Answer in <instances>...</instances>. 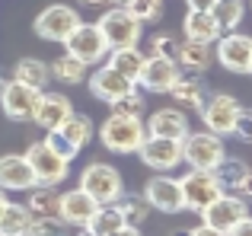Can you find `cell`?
<instances>
[{
	"label": "cell",
	"mask_w": 252,
	"mask_h": 236,
	"mask_svg": "<svg viewBox=\"0 0 252 236\" xmlns=\"http://www.w3.org/2000/svg\"><path fill=\"white\" fill-rule=\"evenodd\" d=\"M147 137L141 115H115L112 112L99 124V141L109 153H137V147Z\"/></svg>",
	"instance_id": "obj_1"
},
{
	"label": "cell",
	"mask_w": 252,
	"mask_h": 236,
	"mask_svg": "<svg viewBox=\"0 0 252 236\" xmlns=\"http://www.w3.org/2000/svg\"><path fill=\"white\" fill-rule=\"evenodd\" d=\"M96 26H99V32H102V38H105L109 48H134V45L141 42V35H144V26L137 23V19L131 16V10L122 6V3L112 6V10H105Z\"/></svg>",
	"instance_id": "obj_2"
},
{
	"label": "cell",
	"mask_w": 252,
	"mask_h": 236,
	"mask_svg": "<svg viewBox=\"0 0 252 236\" xmlns=\"http://www.w3.org/2000/svg\"><path fill=\"white\" fill-rule=\"evenodd\" d=\"M80 188L96 205H112L125 192V179L112 163H90L80 173Z\"/></svg>",
	"instance_id": "obj_3"
},
{
	"label": "cell",
	"mask_w": 252,
	"mask_h": 236,
	"mask_svg": "<svg viewBox=\"0 0 252 236\" xmlns=\"http://www.w3.org/2000/svg\"><path fill=\"white\" fill-rule=\"evenodd\" d=\"M223 156H227L223 137L211 131H189L182 137V163H189V169H214Z\"/></svg>",
	"instance_id": "obj_4"
},
{
	"label": "cell",
	"mask_w": 252,
	"mask_h": 236,
	"mask_svg": "<svg viewBox=\"0 0 252 236\" xmlns=\"http://www.w3.org/2000/svg\"><path fill=\"white\" fill-rule=\"evenodd\" d=\"M26 163H29L32 176H35V185H58V182L67 179L70 173V163L64 160L61 153H55V150L48 147V141H35L29 144V150H26Z\"/></svg>",
	"instance_id": "obj_5"
},
{
	"label": "cell",
	"mask_w": 252,
	"mask_h": 236,
	"mask_svg": "<svg viewBox=\"0 0 252 236\" xmlns=\"http://www.w3.org/2000/svg\"><path fill=\"white\" fill-rule=\"evenodd\" d=\"M179 185H182L185 211H195V214H201L204 207L214 205V201L223 195L220 182L214 179V173H211V169H189V173L179 179Z\"/></svg>",
	"instance_id": "obj_6"
},
{
	"label": "cell",
	"mask_w": 252,
	"mask_h": 236,
	"mask_svg": "<svg viewBox=\"0 0 252 236\" xmlns=\"http://www.w3.org/2000/svg\"><path fill=\"white\" fill-rule=\"evenodd\" d=\"M77 26H80V13H77L74 6L51 3V6H45V10L35 16L32 29H35V35L45 38V42H64Z\"/></svg>",
	"instance_id": "obj_7"
},
{
	"label": "cell",
	"mask_w": 252,
	"mask_h": 236,
	"mask_svg": "<svg viewBox=\"0 0 252 236\" xmlns=\"http://www.w3.org/2000/svg\"><path fill=\"white\" fill-rule=\"evenodd\" d=\"M61 45L67 48V55L80 58L83 64H90V67H96V64L105 61V55H109V45H105L99 26L96 23H83V19H80V26H77Z\"/></svg>",
	"instance_id": "obj_8"
},
{
	"label": "cell",
	"mask_w": 252,
	"mask_h": 236,
	"mask_svg": "<svg viewBox=\"0 0 252 236\" xmlns=\"http://www.w3.org/2000/svg\"><path fill=\"white\" fill-rule=\"evenodd\" d=\"M137 156H141V163L147 169H154V173H172L176 166H182V141L147 134L144 144L137 147Z\"/></svg>",
	"instance_id": "obj_9"
},
{
	"label": "cell",
	"mask_w": 252,
	"mask_h": 236,
	"mask_svg": "<svg viewBox=\"0 0 252 236\" xmlns=\"http://www.w3.org/2000/svg\"><path fill=\"white\" fill-rule=\"evenodd\" d=\"M214 61L220 64L223 70L230 74H249L252 67V38L243 35V32H223L217 38V48H214Z\"/></svg>",
	"instance_id": "obj_10"
},
{
	"label": "cell",
	"mask_w": 252,
	"mask_h": 236,
	"mask_svg": "<svg viewBox=\"0 0 252 236\" xmlns=\"http://www.w3.org/2000/svg\"><path fill=\"white\" fill-rule=\"evenodd\" d=\"M236 112H240V99H236V96H227V93H208L204 106L198 109V115H201V121H204V131H211V134H217V137H227L230 131H233Z\"/></svg>",
	"instance_id": "obj_11"
},
{
	"label": "cell",
	"mask_w": 252,
	"mask_h": 236,
	"mask_svg": "<svg viewBox=\"0 0 252 236\" xmlns=\"http://www.w3.org/2000/svg\"><path fill=\"white\" fill-rule=\"evenodd\" d=\"M246 214H249V207H246V201H243L240 195L223 192L220 198L214 201V205H208V207L201 211V224H208L211 230H217V233L227 236L243 217H246Z\"/></svg>",
	"instance_id": "obj_12"
},
{
	"label": "cell",
	"mask_w": 252,
	"mask_h": 236,
	"mask_svg": "<svg viewBox=\"0 0 252 236\" xmlns=\"http://www.w3.org/2000/svg\"><path fill=\"white\" fill-rule=\"evenodd\" d=\"M144 198H147L150 211H163V214L185 211L182 185H179V179H172L169 173H157L154 179H147V185H144Z\"/></svg>",
	"instance_id": "obj_13"
},
{
	"label": "cell",
	"mask_w": 252,
	"mask_h": 236,
	"mask_svg": "<svg viewBox=\"0 0 252 236\" xmlns=\"http://www.w3.org/2000/svg\"><path fill=\"white\" fill-rule=\"evenodd\" d=\"M35 102H38V89L26 87L19 80H6L0 87V109L10 121H32V112H35Z\"/></svg>",
	"instance_id": "obj_14"
},
{
	"label": "cell",
	"mask_w": 252,
	"mask_h": 236,
	"mask_svg": "<svg viewBox=\"0 0 252 236\" xmlns=\"http://www.w3.org/2000/svg\"><path fill=\"white\" fill-rule=\"evenodd\" d=\"M179 74H182V70H179L176 58L147 55V58H144V67H141V74H137L134 83L144 89V93H166Z\"/></svg>",
	"instance_id": "obj_15"
},
{
	"label": "cell",
	"mask_w": 252,
	"mask_h": 236,
	"mask_svg": "<svg viewBox=\"0 0 252 236\" xmlns=\"http://www.w3.org/2000/svg\"><path fill=\"white\" fill-rule=\"evenodd\" d=\"M93 211H96V201H93L80 185L70 188V192H61V198H58V217L67 227H77V230L86 227V220L93 217Z\"/></svg>",
	"instance_id": "obj_16"
},
{
	"label": "cell",
	"mask_w": 252,
	"mask_h": 236,
	"mask_svg": "<svg viewBox=\"0 0 252 236\" xmlns=\"http://www.w3.org/2000/svg\"><path fill=\"white\" fill-rule=\"evenodd\" d=\"M70 112H74V102L64 93H48V89H42V93H38V102H35V112H32V121L45 131H55Z\"/></svg>",
	"instance_id": "obj_17"
},
{
	"label": "cell",
	"mask_w": 252,
	"mask_h": 236,
	"mask_svg": "<svg viewBox=\"0 0 252 236\" xmlns=\"http://www.w3.org/2000/svg\"><path fill=\"white\" fill-rule=\"evenodd\" d=\"M86 83H90L93 99H99V102H115L122 93H128V89L134 87L128 77H122L118 70H112L109 64L96 67V70H93V77H86Z\"/></svg>",
	"instance_id": "obj_18"
},
{
	"label": "cell",
	"mask_w": 252,
	"mask_h": 236,
	"mask_svg": "<svg viewBox=\"0 0 252 236\" xmlns=\"http://www.w3.org/2000/svg\"><path fill=\"white\" fill-rule=\"evenodd\" d=\"M32 185H35V176H32L26 156L19 153L0 156V188L3 192H29Z\"/></svg>",
	"instance_id": "obj_19"
},
{
	"label": "cell",
	"mask_w": 252,
	"mask_h": 236,
	"mask_svg": "<svg viewBox=\"0 0 252 236\" xmlns=\"http://www.w3.org/2000/svg\"><path fill=\"white\" fill-rule=\"evenodd\" d=\"M147 134H157V137H176V141H182L185 134H189V118H185L182 109H157L154 115L147 118Z\"/></svg>",
	"instance_id": "obj_20"
},
{
	"label": "cell",
	"mask_w": 252,
	"mask_h": 236,
	"mask_svg": "<svg viewBox=\"0 0 252 236\" xmlns=\"http://www.w3.org/2000/svg\"><path fill=\"white\" fill-rule=\"evenodd\" d=\"M176 64L179 70H189V74H208L211 64H214V48L204 42H179V51H176Z\"/></svg>",
	"instance_id": "obj_21"
},
{
	"label": "cell",
	"mask_w": 252,
	"mask_h": 236,
	"mask_svg": "<svg viewBox=\"0 0 252 236\" xmlns=\"http://www.w3.org/2000/svg\"><path fill=\"white\" fill-rule=\"evenodd\" d=\"M166 93L172 96V102L176 106H182V109H201L204 106V99H208V87H204L201 80H198V74H179L176 80H172V87L166 89Z\"/></svg>",
	"instance_id": "obj_22"
},
{
	"label": "cell",
	"mask_w": 252,
	"mask_h": 236,
	"mask_svg": "<svg viewBox=\"0 0 252 236\" xmlns=\"http://www.w3.org/2000/svg\"><path fill=\"white\" fill-rule=\"evenodd\" d=\"M182 29H185V38L204 42V45H214L217 38L223 35L220 26H217L214 16H211V10H189L185 19H182Z\"/></svg>",
	"instance_id": "obj_23"
},
{
	"label": "cell",
	"mask_w": 252,
	"mask_h": 236,
	"mask_svg": "<svg viewBox=\"0 0 252 236\" xmlns=\"http://www.w3.org/2000/svg\"><path fill=\"white\" fill-rule=\"evenodd\" d=\"M144 58H147V55H144L137 45H134V48H109V55H105V64L134 83L137 74H141V67H144Z\"/></svg>",
	"instance_id": "obj_24"
},
{
	"label": "cell",
	"mask_w": 252,
	"mask_h": 236,
	"mask_svg": "<svg viewBox=\"0 0 252 236\" xmlns=\"http://www.w3.org/2000/svg\"><path fill=\"white\" fill-rule=\"evenodd\" d=\"M13 80H19V83H26V87L42 93L51 83V70H48V64L38 61V58H23V61H16V67H13Z\"/></svg>",
	"instance_id": "obj_25"
},
{
	"label": "cell",
	"mask_w": 252,
	"mask_h": 236,
	"mask_svg": "<svg viewBox=\"0 0 252 236\" xmlns=\"http://www.w3.org/2000/svg\"><path fill=\"white\" fill-rule=\"evenodd\" d=\"M112 205L118 207V214H122V220L128 227H144V224H147V217H150V205H147V198H144V192L141 195L122 192Z\"/></svg>",
	"instance_id": "obj_26"
},
{
	"label": "cell",
	"mask_w": 252,
	"mask_h": 236,
	"mask_svg": "<svg viewBox=\"0 0 252 236\" xmlns=\"http://www.w3.org/2000/svg\"><path fill=\"white\" fill-rule=\"evenodd\" d=\"M58 131H61L64 137H67L70 144H74L77 150H83L86 144L96 137V128H93V118L90 115H80V112H70L64 118L61 124H58Z\"/></svg>",
	"instance_id": "obj_27"
},
{
	"label": "cell",
	"mask_w": 252,
	"mask_h": 236,
	"mask_svg": "<svg viewBox=\"0 0 252 236\" xmlns=\"http://www.w3.org/2000/svg\"><path fill=\"white\" fill-rule=\"evenodd\" d=\"M48 70H51V77H55L58 83L77 87V83L86 80V70H90V64H83L80 58H74V55H67V51H64L61 58H55V61L48 64Z\"/></svg>",
	"instance_id": "obj_28"
},
{
	"label": "cell",
	"mask_w": 252,
	"mask_h": 236,
	"mask_svg": "<svg viewBox=\"0 0 252 236\" xmlns=\"http://www.w3.org/2000/svg\"><path fill=\"white\" fill-rule=\"evenodd\" d=\"M29 220H32V211L26 205H16V201L6 198V205L0 207V233L3 236H26Z\"/></svg>",
	"instance_id": "obj_29"
},
{
	"label": "cell",
	"mask_w": 252,
	"mask_h": 236,
	"mask_svg": "<svg viewBox=\"0 0 252 236\" xmlns=\"http://www.w3.org/2000/svg\"><path fill=\"white\" fill-rule=\"evenodd\" d=\"M211 16L220 26V32H233V29H240L243 16H246V0H214Z\"/></svg>",
	"instance_id": "obj_30"
},
{
	"label": "cell",
	"mask_w": 252,
	"mask_h": 236,
	"mask_svg": "<svg viewBox=\"0 0 252 236\" xmlns=\"http://www.w3.org/2000/svg\"><path fill=\"white\" fill-rule=\"evenodd\" d=\"M122 224H125V220H122V214H118L115 205H96V211H93L90 220H86L83 230H90L96 236H109V233H115Z\"/></svg>",
	"instance_id": "obj_31"
},
{
	"label": "cell",
	"mask_w": 252,
	"mask_h": 236,
	"mask_svg": "<svg viewBox=\"0 0 252 236\" xmlns=\"http://www.w3.org/2000/svg\"><path fill=\"white\" fill-rule=\"evenodd\" d=\"M211 173H214V179L220 182L223 192H233V188L240 185V179L249 173V166H246L243 160H236V156H223V160L217 163V166L211 169Z\"/></svg>",
	"instance_id": "obj_32"
},
{
	"label": "cell",
	"mask_w": 252,
	"mask_h": 236,
	"mask_svg": "<svg viewBox=\"0 0 252 236\" xmlns=\"http://www.w3.org/2000/svg\"><path fill=\"white\" fill-rule=\"evenodd\" d=\"M58 198H61V195L55 192V185H32L26 207H29L32 214H58Z\"/></svg>",
	"instance_id": "obj_33"
},
{
	"label": "cell",
	"mask_w": 252,
	"mask_h": 236,
	"mask_svg": "<svg viewBox=\"0 0 252 236\" xmlns=\"http://www.w3.org/2000/svg\"><path fill=\"white\" fill-rule=\"evenodd\" d=\"M26 236H70V233H67V224L58 214H32Z\"/></svg>",
	"instance_id": "obj_34"
},
{
	"label": "cell",
	"mask_w": 252,
	"mask_h": 236,
	"mask_svg": "<svg viewBox=\"0 0 252 236\" xmlns=\"http://www.w3.org/2000/svg\"><path fill=\"white\" fill-rule=\"evenodd\" d=\"M141 26H154L163 19V0H128L125 3Z\"/></svg>",
	"instance_id": "obj_35"
},
{
	"label": "cell",
	"mask_w": 252,
	"mask_h": 236,
	"mask_svg": "<svg viewBox=\"0 0 252 236\" xmlns=\"http://www.w3.org/2000/svg\"><path fill=\"white\" fill-rule=\"evenodd\" d=\"M109 106H112V112H115V115H141L144 112V89L134 83L128 93H122L115 102H109Z\"/></svg>",
	"instance_id": "obj_36"
},
{
	"label": "cell",
	"mask_w": 252,
	"mask_h": 236,
	"mask_svg": "<svg viewBox=\"0 0 252 236\" xmlns=\"http://www.w3.org/2000/svg\"><path fill=\"white\" fill-rule=\"evenodd\" d=\"M230 134H233L240 144H252V109L240 106V112H236V118H233V131H230Z\"/></svg>",
	"instance_id": "obj_37"
},
{
	"label": "cell",
	"mask_w": 252,
	"mask_h": 236,
	"mask_svg": "<svg viewBox=\"0 0 252 236\" xmlns=\"http://www.w3.org/2000/svg\"><path fill=\"white\" fill-rule=\"evenodd\" d=\"M45 141H48V147L55 150V153H61V156H64V160H67V163L74 160L77 153H80V150H77L74 144H70V141H67V137H64V134H61V131H58V128H55V131H48V134H45Z\"/></svg>",
	"instance_id": "obj_38"
},
{
	"label": "cell",
	"mask_w": 252,
	"mask_h": 236,
	"mask_svg": "<svg viewBox=\"0 0 252 236\" xmlns=\"http://www.w3.org/2000/svg\"><path fill=\"white\" fill-rule=\"evenodd\" d=\"M179 51V42L166 32H157L154 38H150V55H160V58H176Z\"/></svg>",
	"instance_id": "obj_39"
},
{
	"label": "cell",
	"mask_w": 252,
	"mask_h": 236,
	"mask_svg": "<svg viewBox=\"0 0 252 236\" xmlns=\"http://www.w3.org/2000/svg\"><path fill=\"white\" fill-rule=\"evenodd\" d=\"M233 195H240V198L246 201V205L252 201V169H249V173H246V176H243V179H240V185L233 188Z\"/></svg>",
	"instance_id": "obj_40"
},
{
	"label": "cell",
	"mask_w": 252,
	"mask_h": 236,
	"mask_svg": "<svg viewBox=\"0 0 252 236\" xmlns=\"http://www.w3.org/2000/svg\"><path fill=\"white\" fill-rule=\"evenodd\" d=\"M227 236H252V214H246V217H243V220H240V224H236Z\"/></svg>",
	"instance_id": "obj_41"
},
{
	"label": "cell",
	"mask_w": 252,
	"mask_h": 236,
	"mask_svg": "<svg viewBox=\"0 0 252 236\" xmlns=\"http://www.w3.org/2000/svg\"><path fill=\"white\" fill-rule=\"evenodd\" d=\"M109 236H141V227H128V224H122L115 233H109Z\"/></svg>",
	"instance_id": "obj_42"
},
{
	"label": "cell",
	"mask_w": 252,
	"mask_h": 236,
	"mask_svg": "<svg viewBox=\"0 0 252 236\" xmlns=\"http://www.w3.org/2000/svg\"><path fill=\"white\" fill-rule=\"evenodd\" d=\"M189 236H223V233H217V230H211L208 224H201V227H195V230H189Z\"/></svg>",
	"instance_id": "obj_43"
},
{
	"label": "cell",
	"mask_w": 252,
	"mask_h": 236,
	"mask_svg": "<svg viewBox=\"0 0 252 236\" xmlns=\"http://www.w3.org/2000/svg\"><path fill=\"white\" fill-rule=\"evenodd\" d=\"M185 3H189V10H211L214 0H185Z\"/></svg>",
	"instance_id": "obj_44"
},
{
	"label": "cell",
	"mask_w": 252,
	"mask_h": 236,
	"mask_svg": "<svg viewBox=\"0 0 252 236\" xmlns=\"http://www.w3.org/2000/svg\"><path fill=\"white\" fill-rule=\"evenodd\" d=\"M77 3H83V6H105V3H112V0H77Z\"/></svg>",
	"instance_id": "obj_45"
},
{
	"label": "cell",
	"mask_w": 252,
	"mask_h": 236,
	"mask_svg": "<svg viewBox=\"0 0 252 236\" xmlns=\"http://www.w3.org/2000/svg\"><path fill=\"white\" fill-rule=\"evenodd\" d=\"M6 205V192H3V188H0V207H3Z\"/></svg>",
	"instance_id": "obj_46"
},
{
	"label": "cell",
	"mask_w": 252,
	"mask_h": 236,
	"mask_svg": "<svg viewBox=\"0 0 252 236\" xmlns=\"http://www.w3.org/2000/svg\"><path fill=\"white\" fill-rule=\"evenodd\" d=\"M77 236H96V233H90V230H83V233H77Z\"/></svg>",
	"instance_id": "obj_47"
},
{
	"label": "cell",
	"mask_w": 252,
	"mask_h": 236,
	"mask_svg": "<svg viewBox=\"0 0 252 236\" xmlns=\"http://www.w3.org/2000/svg\"><path fill=\"white\" fill-rule=\"evenodd\" d=\"M176 236H189V230H179V233H176Z\"/></svg>",
	"instance_id": "obj_48"
},
{
	"label": "cell",
	"mask_w": 252,
	"mask_h": 236,
	"mask_svg": "<svg viewBox=\"0 0 252 236\" xmlns=\"http://www.w3.org/2000/svg\"><path fill=\"white\" fill-rule=\"evenodd\" d=\"M112 3H122V6H125V3H128V0H112Z\"/></svg>",
	"instance_id": "obj_49"
},
{
	"label": "cell",
	"mask_w": 252,
	"mask_h": 236,
	"mask_svg": "<svg viewBox=\"0 0 252 236\" xmlns=\"http://www.w3.org/2000/svg\"><path fill=\"white\" fill-rule=\"evenodd\" d=\"M3 83H6V80H3V70H0V87H3Z\"/></svg>",
	"instance_id": "obj_50"
},
{
	"label": "cell",
	"mask_w": 252,
	"mask_h": 236,
	"mask_svg": "<svg viewBox=\"0 0 252 236\" xmlns=\"http://www.w3.org/2000/svg\"><path fill=\"white\" fill-rule=\"evenodd\" d=\"M249 74H252V67H249Z\"/></svg>",
	"instance_id": "obj_51"
},
{
	"label": "cell",
	"mask_w": 252,
	"mask_h": 236,
	"mask_svg": "<svg viewBox=\"0 0 252 236\" xmlns=\"http://www.w3.org/2000/svg\"><path fill=\"white\" fill-rule=\"evenodd\" d=\"M0 236H3V233H0Z\"/></svg>",
	"instance_id": "obj_52"
}]
</instances>
